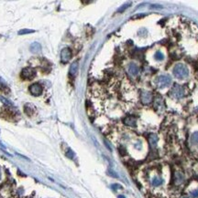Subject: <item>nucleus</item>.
Listing matches in <instances>:
<instances>
[{"label":"nucleus","mask_w":198,"mask_h":198,"mask_svg":"<svg viewBox=\"0 0 198 198\" xmlns=\"http://www.w3.org/2000/svg\"><path fill=\"white\" fill-rule=\"evenodd\" d=\"M0 179H1V171H0Z\"/></svg>","instance_id":"obj_28"},{"label":"nucleus","mask_w":198,"mask_h":198,"mask_svg":"<svg viewBox=\"0 0 198 198\" xmlns=\"http://www.w3.org/2000/svg\"><path fill=\"white\" fill-rule=\"evenodd\" d=\"M29 50L32 52V53H39V52H41V44L38 43V42H33L31 45H30L29 47Z\"/></svg>","instance_id":"obj_13"},{"label":"nucleus","mask_w":198,"mask_h":198,"mask_svg":"<svg viewBox=\"0 0 198 198\" xmlns=\"http://www.w3.org/2000/svg\"><path fill=\"white\" fill-rule=\"evenodd\" d=\"M127 71H129V73L130 74L131 76H137L139 72V69L138 67V65L136 63H130L129 65V68H127Z\"/></svg>","instance_id":"obj_9"},{"label":"nucleus","mask_w":198,"mask_h":198,"mask_svg":"<svg viewBox=\"0 0 198 198\" xmlns=\"http://www.w3.org/2000/svg\"><path fill=\"white\" fill-rule=\"evenodd\" d=\"M35 75H36V72L35 70L31 68H25L23 69V70L21 71V77L24 79H32Z\"/></svg>","instance_id":"obj_6"},{"label":"nucleus","mask_w":198,"mask_h":198,"mask_svg":"<svg viewBox=\"0 0 198 198\" xmlns=\"http://www.w3.org/2000/svg\"><path fill=\"white\" fill-rule=\"evenodd\" d=\"M31 105L30 104H26L25 105V108H24V111L25 112L27 113V115L29 114V115H32L33 112H34V108L33 107H30Z\"/></svg>","instance_id":"obj_16"},{"label":"nucleus","mask_w":198,"mask_h":198,"mask_svg":"<svg viewBox=\"0 0 198 198\" xmlns=\"http://www.w3.org/2000/svg\"><path fill=\"white\" fill-rule=\"evenodd\" d=\"M0 100H1V102H2L4 104L7 105V106H14V104H13V103L10 102V100H8L7 99L4 98V97H2V96H0Z\"/></svg>","instance_id":"obj_19"},{"label":"nucleus","mask_w":198,"mask_h":198,"mask_svg":"<svg viewBox=\"0 0 198 198\" xmlns=\"http://www.w3.org/2000/svg\"><path fill=\"white\" fill-rule=\"evenodd\" d=\"M29 91L33 96H39L42 93V87L38 83H34L29 87Z\"/></svg>","instance_id":"obj_7"},{"label":"nucleus","mask_w":198,"mask_h":198,"mask_svg":"<svg viewBox=\"0 0 198 198\" xmlns=\"http://www.w3.org/2000/svg\"><path fill=\"white\" fill-rule=\"evenodd\" d=\"M108 174L111 175V176H113V177H117V175L116 174H114V172H108Z\"/></svg>","instance_id":"obj_25"},{"label":"nucleus","mask_w":198,"mask_h":198,"mask_svg":"<svg viewBox=\"0 0 198 198\" xmlns=\"http://www.w3.org/2000/svg\"><path fill=\"white\" fill-rule=\"evenodd\" d=\"M154 58H155V59L158 61H161V60L164 59V55L162 54L161 51H157L155 55H154Z\"/></svg>","instance_id":"obj_18"},{"label":"nucleus","mask_w":198,"mask_h":198,"mask_svg":"<svg viewBox=\"0 0 198 198\" xmlns=\"http://www.w3.org/2000/svg\"><path fill=\"white\" fill-rule=\"evenodd\" d=\"M77 70H78V62L77 61H74L73 63H72L71 67H70V75L75 76V74L77 73Z\"/></svg>","instance_id":"obj_15"},{"label":"nucleus","mask_w":198,"mask_h":198,"mask_svg":"<svg viewBox=\"0 0 198 198\" xmlns=\"http://www.w3.org/2000/svg\"><path fill=\"white\" fill-rule=\"evenodd\" d=\"M148 141H149V146H151V148L152 149V150H154L156 147H157V144H158V141H159V138H158V136L156 134L154 133H151L149 134V138H148Z\"/></svg>","instance_id":"obj_8"},{"label":"nucleus","mask_w":198,"mask_h":198,"mask_svg":"<svg viewBox=\"0 0 198 198\" xmlns=\"http://www.w3.org/2000/svg\"><path fill=\"white\" fill-rule=\"evenodd\" d=\"M124 123L127 126L129 127H136L137 126V119L133 116H127L125 118Z\"/></svg>","instance_id":"obj_12"},{"label":"nucleus","mask_w":198,"mask_h":198,"mask_svg":"<svg viewBox=\"0 0 198 198\" xmlns=\"http://www.w3.org/2000/svg\"><path fill=\"white\" fill-rule=\"evenodd\" d=\"M169 95L174 99H182L184 96V89L179 84H174L173 88L171 89Z\"/></svg>","instance_id":"obj_2"},{"label":"nucleus","mask_w":198,"mask_h":198,"mask_svg":"<svg viewBox=\"0 0 198 198\" xmlns=\"http://www.w3.org/2000/svg\"><path fill=\"white\" fill-rule=\"evenodd\" d=\"M140 100L145 105H148L152 102V93L151 91L143 90L140 92Z\"/></svg>","instance_id":"obj_4"},{"label":"nucleus","mask_w":198,"mask_h":198,"mask_svg":"<svg viewBox=\"0 0 198 198\" xmlns=\"http://www.w3.org/2000/svg\"><path fill=\"white\" fill-rule=\"evenodd\" d=\"M35 32V30L32 29H21L19 31V35H25V34H29V33H33Z\"/></svg>","instance_id":"obj_20"},{"label":"nucleus","mask_w":198,"mask_h":198,"mask_svg":"<svg viewBox=\"0 0 198 198\" xmlns=\"http://www.w3.org/2000/svg\"><path fill=\"white\" fill-rule=\"evenodd\" d=\"M183 198H189V197H183Z\"/></svg>","instance_id":"obj_29"},{"label":"nucleus","mask_w":198,"mask_h":198,"mask_svg":"<svg viewBox=\"0 0 198 198\" xmlns=\"http://www.w3.org/2000/svg\"><path fill=\"white\" fill-rule=\"evenodd\" d=\"M162 183H163V179L159 177V176H154L151 180V184L154 187L161 186Z\"/></svg>","instance_id":"obj_14"},{"label":"nucleus","mask_w":198,"mask_h":198,"mask_svg":"<svg viewBox=\"0 0 198 198\" xmlns=\"http://www.w3.org/2000/svg\"><path fill=\"white\" fill-rule=\"evenodd\" d=\"M72 58V51L69 48H63L61 52V59L63 63L68 62V61L71 59Z\"/></svg>","instance_id":"obj_5"},{"label":"nucleus","mask_w":198,"mask_h":198,"mask_svg":"<svg viewBox=\"0 0 198 198\" xmlns=\"http://www.w3.org/2000/svg\"><path fill=\"white\" fill-rule=\"evenodd\" d=\"M173 73L174 77L180 79V80H183V79H185L189 76V69L184 64L178 63L174 66V68L173 69Z\"/></svg>","instance_id":"obj_1"},{"label":"nucleus","mask_w":198,"mask_h":198,"mask_svg":"<svg viewBox=\"0 0 198 198\" xmlns=\"http://www.w3.org/2000/svg\"><path fill=\"white\" fill-rule=\"evenodd\" d=\"M173 180L175 184H180L182 183L183 182L184 180V175L183 173H181V172H175L173 176Z\"/></svg>","instance_id":"obj_10"},{"label":"nucleus","mask_w":198,"mask_h":198,"mask_svg":"<svg viewBox=\"0 0 198 198\" xmlns=\"http://www.w3.org/2000/svg\"><path fill=\"white\" fill-rule=\"evenodd\" d=\"M118 198H125V197H123L122 195H119V196H118Z\"/></svg>","instance_id":"obj_27"},{"label":"nucleus","mask_w":198,"mask_h":198,"mask_svg":"<svg viewBox=\"0 0 198 198\" xmlns=\"http://www.w3.org/2000/svg\"><path fill=\"white\" fill-rule=\"evenodd\" d=\"M134 147H135L136 149H138V150H140V149H141V147H142L141 142H140V141H138V142L134 144Z\"/></svg>","instance_id":"obj_22"},{"label":"nucleus","mask_w":198,"mask_h":198,"mask_svg":"<svg viewBox=\"0 0 198 198\" xmlns=\"http://www.w3.org/2000/svg\"><path fill=\"white\" fill-rule=\"evenodd\" d=\"M112 188L114 189V190H116L117 188H121V186H120V185H118V184H113V185H112Z\"/></svg>","instance_id":"obj_26"},{"label":"nucleus","mask_w":198,"mask_h":198,"mask_svg":"<svg viewBox=\"0 0 198 198\" xmlns=\"http://www.w3.org/2000/svg\"><path fill=\"white\" fill-rule=\"evenodd\" d=\"M190 141H191L192 144H195V145L198 144V131H195V133H193L192 134Z\"/></svg>","instance_id":"obj_17"},{"label":"nucleus","mask_w":198,"mask_h":198,"mask_svg":"<svg viewBox=\"0 0 198 198\" xmlns=\"http://www.w3.org/2000/svg\"><path fill=\"white\" fill-rule=\"evenodd\" d=\"M129 7H130V4H127V5H125V6H122L119 9H118V12H122V11H124L126 8H127Z\"/></svg>","instance_id":"obj_23"},{"label":"nucleus","mask_w":198,"mask_h":198,"mask_svg":"<svg viewBox=\"0 0 198 198\" xmlns=\"http://www.w3.org/2000/svg\"><path fill=\"white\" fill-rule=\"evenodd\" d=\"M65 155L67 156L68 158H70V159H73V156H74V152L71 150V149H68L67 152H65Z\"/></svg>","instance_id":"obj_21"},{"label":"nucleus","mask_w":198,"mask_h":198,"mask_svg":"<svg viewBox=\"0 0 198 198\" xmlns=\"http://www.w3.org/2000/svg\"><path fill=\"white\" fill-rule=\"evenodd\" d=\"M163 99H161V97H157L154 100V108H155L157 111H162L164 108V103H163Z\"/></svg>","instance_id":"obj_11"},{"label":"nucleus","mask_w":198,"mask_h":198,"mask_svg":"<svg viewBox=\"0 0 198 198\" xmlns=\"http://www.w3.org/2000/svg\"><path fill=\"white\" fill-rule=\"evenodd\" d=\"M191 195H192L193 197L198 198V189H196V190H195V191H193V192L191 193Z\"/></svg>","instance_id":"obj_24"},{"label":"nucleus","mask_w":198,"mask_h":198,"mask_svg":"<svg viewBox=\"0 0 198 198\" xmlns=\"http://www.w3.org/2000/svg\"><path fill=\"white\" fill-rule=\"evenodd\" d=\"M155 84L158 88L160 89H164L170 86L171 84V79L170 76L167 75H161L157 78V80L155 81Z\"/></svg>","instance_id":"obj_3"}]
</instances>
